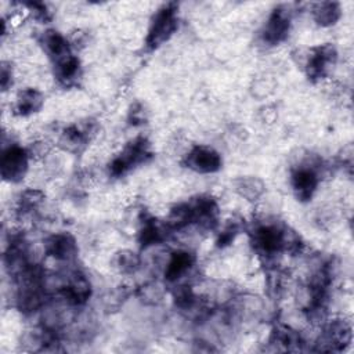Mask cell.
Instances as JSON below:
<instances>
[{
	"label": "cell",
	"instance_id": "5bb4252c",
	"mask_svg": "<svg viewBox=\"0 0 354 354\" xmlns=\"http://www.w3.org/2000/svg\"><path fill=\"white\" fill-rule=\"evenodd\" d=\"M270 344H272L275 350L295 351V350H300L303 342L300 335L290 326L277 325L271 332Z\"/></svg>",
	"mask_w": 354,
	"mask_h": 354
},
{
	"label": "cell",
	"instance_id": "d4e9b609",
	"mask_svg": "<svg viewBox=\"0 0 354 354\" xmlns=\"http://www.w3.org/2000/svg\"><path fill=\"white\" fill-rule=\"evenodd\" d=\"M26 6L35 14V18L41 19V21H47L50 18L48 17V11H47V8H46V6L43 3L33 1V3H26Z\"/></svg>",
	"mask_w": 354,
	"mask_h": 354
},
{
	"label": "cell",
	"instance_id": "7402d4cb",
	"mask_svg": "<svg viewBox=\"0 0 354 354\" xmlns=\"http://www.w3.org/2000/svg\"><path fill=\"white\" fill-rule=\"evenodd\" d=\"M44 199V195L39 189H26L21 194L18 201V213L22 216L32 213Z\"/></svg>",
	"mask_w": 354,
	"mask_h": 354
},
{
	"label": "cell",
	"instance_id": "8992f818",
	"mask_svg": "<svg viewBox=\"0 0 354 354\" xmlns=\"http://www.w3.org/2000/svg\"><path fill=\"white\" fill-rule=\"evenodd\" d=\"M191 213V224H196L202 230H214L218 224V205L212 196H198L188 203Z\"/></svg>",
	"mask_w": 354,
	"mask_h": 354
},
{
	"label": "cell",
	"instance_id": "2e32d148",
	"mask_svg": "<svg viewBox=\"0 0 354 354\" xmlns=\"http://www.w3.org/2000/svg\"><path fill=\"white\" fill-rule=\"evenodd\" d=\"M40 43L44 48V51L55 59V62L66 55L71 54V48H69V43L68 40L57 30H46L41 35Z\"/></svg>",
	"mask_w": 354,
	"mask_h": 354
},
{
	"label": "cell",
	"instance_id": "e0dca14e",
	"mask_svg": "<svg viewBox=\"0 0 354 354\" xmlns=\"http://www.w3.org/2000/svg\"><path fill=\"white\" fill-rule=\"evenodd\" d=\"M166 231H169L167 224H160L158 220L152 217L147 218L142 223V227L138 232V242L142 248L158 245L166 238Z\"/></svg>",
	"mask_w": 354,
	"mask_h": 354
},
{
	"label": "cell",
	"instance_id": "9c48e42d",
	"mask_svg": "<svg viewBox=\"0 0 354 354\" xmlns=\"http://www.w3.org/2000/svg\"><path fill=\"white\" fill-rule=\"evenodd\" d=\"M221 163L223 160L220 153L216 149L206 145L194 147L184 159V165L188 169L202 174L214 173L220 170Z\"/></svg>",
	"mask_w": 354,
	"mask_h": 354
},
{
	"label": "cell",
	"instance_id": "484cf974",
	"mask_svg": "<svg viewBox=\"0 0 354 354\" xmlns=\"http://www.w3.org/2000/svg\"><path fill=\"white\" fill-rule=\"evenodd\" d=\"M0 83H1V88L4 91L12 83V72H11V68L6 62L1 64V79H0Z\"/></svg>",
	"mask_w": 354,
	"mask_h": 354
},
{
	"label": "cell",
	"instance_id": "ba28073f",
	"mask_svg": "<svg viewBox=\"0 0 354 354\" xmlns=\"http://www.w3.org/2000/svg\"><path fill=\"white\" fill-rule=\"evenodd\" d=\"M351 342V326L344 319L330 321L321 336L318 350L322 351H342Z\"/></svg>",
	"mask_w": 354,
	"mask_h": 354
},
{
	"label": "cell",
	"instance_id": "30bf717a",
	"mask_svg": "<svg viewBox=\"0 0 354 354\" xmlns=\"http://www.w3.org/2000/svg\"><path fill=\"white\" fill-rule=\"evenodd\" d=\"M318 173L313 166L301 165L293 169L290 176V184L295 192V196L300 202H307L313 198L317 185H318Z\"/></svg>",
	"mask_w": 354,
	"mask_h": 354
},
{
	"label": "cell",
	"instance_id": "4fadbf2b",
	"mask_svg": "<svg viewBox=\"0 0 354 354\" xmlns=\"http://www.w3.org/2000/svg\"><path fill=\"white\" fill-rule=\"evenodd\" d=\"M195 260V254L188 250L173 252L165 268V279L170 283L177 282L194 267Z\"/></svg>",
	"mask_w": 354,
	"mask_h": 354
},
{
	"label": "cell",
	"instance_id": "277c9868",
	"mask_svg": "<svg viewBox=\"0 0 354 354\" xmlns=\"http://www.w3.org/2000/svg\"><path fill=\"white\" fill-rule=\"evenodd\" d=\"M29 165V155L26 149L18 145H11L3 151L0 160V173L3 180L8 183H19L26 171Z\"/></svg>",
	"mask_w": 354,
	"mask_h": 354
},
{
	"label": "cell",
	"instance_id": "44dd1931",
	"mask_svg": "<svg viewBox=\"0 0 354 354\" xmlns=\"http://www.w3.org/2000/svg\"><path fill=\"white\" fill-rule=\"evenodd\" d=\"M235 191L249 202L257 201L264 194V183L257 177H241L234 181Z\"/></svg>",
	"mask_w": 354,
	"mask_h": 354
},
{
	"label": "cell",
	"instance_id": "5b68a950",
	"mask_svg": "<svg viewBox=\"0 0 354 354\" xmlns=\"http://www.w3.org/2000/svg\"><path fill=\"white\" fill-rule=\"evenodd\" d=\"M336 58H337V53L332 44L326 43V44L314 47L310 51L306 62V73L308 79L311 80L324 79L328 75L329 69L335 65Z\"/></svg>",
	"mask_w": 354,
	"mask_h": 354
},
{
	"label": "cell",
	"instance_id": "7a4b0ae2",
	"mask_svg": "<svg viewBox=\"0 0 354 354\" xmlns=\"http://www.w3.org/2000/svg\"><path fill=\"white\" fill-rule=\"evenodd\" d=\"M177 25H178L177 4L176 3L165 4L162 8L158 10V12L152 19V24L145 40L147 47L149 50H155L159 46H162L176 32Z\"/></svg>",
	"mask_w": 354,
	"mask_h": 354
},
{
	"label": "cell",
	"instance_id": "d6986e66",
	"mask_svg": "<svg viewBox=\"0 0 354 354\" xmlns=\"http://www.w3.org/2000/svg\"><path fill=\"white\" fill-rule=\"evenodd\" d=\"M87 141H88V130L82 129L76 124L66 127L59 138L61 147L69 152L80 151Z\"/></svg>",
	"mask_w": 354,
	"mask_h": 354
},
{
	"label": "cell",
	"instance_id": "ffe728a7",
	"mask_svg": "<svg viewBox=\"0 0 354 354\" xmlns=\"http://www.w3.org/2000/svg\"><path fill=\"white\" fill-rule=\"evenodd\" d=\"M340 4L336 1H322L313 7V17L321 26L335 25L340 18Z\"/></svg>",
	"mask_w": 354,
	"mask_h": 354
},
{
	"label": "cell",
	"instance_id": "cb8c5ba5",
	"mask_svg": "<svg viewBox=\"0 0 354 354\" xmlns=\"http://www.w3.org/2000/svg\"><path fill=\"white\" fill-rule=\"evenodd\" d=\"M239 234V224L236 221H230L218 234V238L216 241L218 248H224L227 245H230L235 236Z\"/></svg>",
	"mask_w": 354,
	"mask_h": 354
},
{
	"label": "cell",
	"instance_id": "4316f807",
	"mask_svg": "<svg viewBox=\"0 0 354 354\" xmlns=\"http://www.w3.org/2000/svg\"><path fill=\"white\" fill-rule=\"evenodd\" d=\"M130 120H131L130 123L133 124H138L144 122V111L141 106L140 109H136V106H133V109L130 111Z\"/></svg>",
	"mask_w": 354,
	"mask_h": 354
},
{
	"label": "cell",
	"instance_id": "7c38bea8",
	"mask_svg": "<svg viewBox=\"0 0 354 354\" xmlns=\"http://www.w3.org/2000/svg\"><path fill=\"white\" fill-rule=\"evenodd\" d=\"M44 252L58 261H72L77 254V243L71 234L58 232L44 241Z\"/></svg>",
	"mask_w": 354,
	"mask_h": 354
},
{
	"label": "cell",
	"instance_id": "6da1fadb",
	"mask_svg": "<svg viewBox=\"0 0 354 354\" xmlns=\"http://www.w3.org/2000/svg\"><path fill=\"white\" fill-rule=\"evenodd\" d=\"M254 249L263 256H275L282 250L297 252L301 248L300 238L288 228H281L277 224L259 225L252 234Z\"/></svg>",
	"mask_w": 354,
	"mask_h": 354
},
{
	"label": "cell",
	"instance_id": "ac0fdd59",
	"mask_svg": "<svg viewBox=\"0 0 354 354\" xmlns=\"http://www.w3.org/2000/svg\"><path fill=\"white\" fill-rule=\"evenodd\" d=\"M80 76V61L77 57L69 54L55 62V77L59 83L69 86Z\"/></svg>",
	"mask_w": 354,
	"mask_h": 354
},
{
	"label": "cell",
	"instance_id": "52a82bcc",
	"mask_svg": "<svg viewBox=\"0 0 354 354\" xmlns=\"http://www.w3.org/2000/svg\"><path fill=\"white\" fill-rule=\"evenodd\" d=\"M290 30V11L285 7H277L268 21L266 22L263 32H261V39L264 43L270 46H277L282 43Z\"/></svg>",
	"mask_w": 354,
	"mask_h": 354
},
{
	"label": "cell",
	"instance_id": "8fae6325",
	"mask_svg": "<svg viewBox=\"0 0 354 354\" xmlns=\"http://www.w3.org/2000/svg\"><path fill=\"white\" fill-rule=\"evenodd\" d=\"M61 293L69 304L82 306L91 296V285L84 274L73 271L61 285Z\"/></svg>",
	"mask_w": 354,
	"mask_h": 354
},
{
	"label": "cell",
	"instance_id": "3957f363",
	"mask_svg": "<svg viewBox=\"0 0 354 354\" xmlns=\"http://www.w3.org/2000/svg\"><path fill=\"white\" fill-rule=\"evenodd\" d=\"M151 156L152 152L148 140L145 137H137L129 142L116 158H113L109 163V173L113 177H120L133 167L145 163Z\"/></svg>",
	"mask_w": 354,
	"mask_h": 354
},
{
	"label": "cell",
	"instance_id": "9a60e30c",
	"mask_svg": "<svg viewBox=\"0 0 354 354\" xmlns=\"http://www.w3.org/2000/svg\"><path fill=\"white\" fill-rule=\"evenodd\" d=\"M44 97L43 94L32 87L24 88L17 94L14 111L19 116H29L32 113H36L43 106Z\"/></svg>",
	"mask_w": 354,
	"mask_h": 354
},
{
	"label": "cell",
	"instance_id": "603a6c76",
	"mask_svg": "<svg viewBox=\"0 0 354 354\" xmlns=\"http://www.w3.org/2000/svg\"><path fill=\"white\" fill-rule=\"evenodd\" d=\"M115 264L120 272L130 274V272H134L140 267V259L136 253H133L130 250H122L116 254Z\"/></svg>",
	"mask_w": 354,
	"mask_h": 354
}]
</instances>
